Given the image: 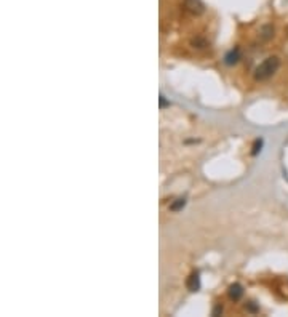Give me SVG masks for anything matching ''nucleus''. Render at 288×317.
Instances as JSON below:
<instances>
[{
  "mask_svg": "<svg viewBox=\"0 0 288 317\" xmlns=\"http://www.w3.org/2000/svg\"><path fill=\"white\" fill-rule=\"evenodd\" d=\"M184 5H186V8L191 11V13H202L203 11V3H202V0H184Z\"/></svg>",
  "mask_w": 288,
  "mask_h": 317,
  "instance_id": "nucleus-3",
  "label": "nucleus"
},
{
  "mask_svg": "<svg viewBox=\"0 0 288 317\" xmlns=\"http://www.w3.org/2000/svg\"><path fill=\"white\" fill-rule=\"evenodd\" d=\"M261 147H262V140H256L255 141V144H253V151H252V154L253 155H256L259 151H261Z\"/></svg>",
  "mask_w": 288,
  "mask_h": 317,
  "instance_id": "nucleus-7",
  "label": "nucleus"
},
{
  "mask_svg": "<svg viewBox=\"0 0 288 317\" xmlns=\"http://www.w3.org/2000/svg\"><path fill=\"white\" fill-rule=\"evenodd\" d=\"M186 287L189 291H197L200 290V274L199 272H192V274L187 277Z\"/></svg>",
  "mask_w": 288,
  "mask_h": 317,
  "instance_id": "nucleus-2",
  "label": "nucleus"
},
{
  "mask_svg": "<svg viewBox=\"0 0 288 317\" xmlns=\"http://www.w3.org/2000/svg\"><path fill=\"white\" fill-rule=\"evenodd\" d=\"M220 313H223V308L221 306H216L215 311H213V316H216V314H220Z\"/></svg>",
  "mask_w": 288,
  "mask_h": 317,
  "instance_id": "nucleus-9",
  "label": "nucleus"
},
{
  "mask_svg": "<svg viewBox=\"0 0 288 317\" xmlns=\"http://www.w3.org/2000/svg\"><path fill=\"white\" fill-rule=\"evenodd\" d=\"M167 104H168V103L165 101V96H164V95H160V108H162V109H164Z\"/></svg>",
  "mask_w": 288,
  "mask_h": 317,
  "instance_id": "nucleus-8",
  "label": "nucleus"
},
{
  "mask_svg": "<svg viewBox=\"0 0 288 317\" xmlns=\"http://www.w3.org/2000/svg\"><path fill=\"white\" fill-rule=\"evenodd\" d=\"M186 205V199H176L172 205H170V210L172 211H178V210H181Z\"/></svg>",
  "mask_w": 288,
  "mask_h": 317,
  "instance_id": "nucleus-6",
  "label": "nucleus"
},
{
  "mask_svg": "<svg viewBox=\"0 0 288 317\" xmlns=\"http://www.w3.org/2000/svg\"><path fill=\"white\" fill-rule=\"evenodd\" d=\"M228 293H229V298L232 301H239L240 298L243 296V287L240 284H234V285H230V287H229Z\"/></svg>",
  "mask_w": 288,
  "mask_h": 317,
  "instance_id": "nucleus-4",
  "label": "nucleus"
},
{
  "mask_svg": "<svg viewBox=\"0 0 288 317\" xmlns=\"http://www.w3.org/2000/svg\"><path fill=\"white\" fill-rule=\"evenodd\" d=\"M239 59H240V50L239 48H234V50H230L226 57H224V63L230 66V64H235Z\"/></svg>",
  "mask_w": 288,
  "mask_h": 317,
  "instance_id": "nucleus-5",
  "label": "nucleus"
},
{
  "mask_svg": "<svg viewBox=\"0 0 288 317\" xmlns=\"http://www.w3.org/2000/svg\"><path fill=\"white\" fill-rule=\"evenodd\" d=\"M279 67H280V59L277 57H269L255 69V79L259 80V82L271 79L279 71Z\"/></svg>",
  "mask_w": 288,
  "mask_h": 317,
  "instance_id": "nucleus-1",
  "label": "nucleus"
}]
</instances>
